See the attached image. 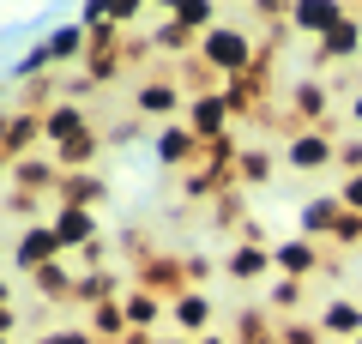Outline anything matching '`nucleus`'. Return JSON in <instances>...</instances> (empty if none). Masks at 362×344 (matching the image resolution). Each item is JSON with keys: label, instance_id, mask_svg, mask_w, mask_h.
<instances>
[{"label": "nucleus", "instance_id": "b1692460", "mask_svg": "<svg viewBox=\"0 0 362 344\" xmlns=\"http://www.w3.org/2000/svg\"><path fill=\"white\" fill-rule=\"evenodd\" d=\"M235 176H242V181H266L272 176V157L266 151H242V157H235Z\"/></svg>", "mask_w": 362, "mask_h": 344}, {"label": "nucleus", "instance_id": "f03ea898", "mask_svg": "<svg viewBox=\"0 0 362 344\" xmlns=\"http://www.w3.org/2000/svg\"><path fill=\"white\" fill-rule=\"evenodd\" d=\"M66 248H61V236H54V224H37V229H25V242L13 248V266L18 272H42L49 260H61Z\"/></svg>", "mask_w": 362, "mask_h": 344}, {"label": "nucleus", "instance_id": "473e14b6", "mask_svg": "<svg viewBox=\"0 0 362 344\" xmlns=\"http://www.w3.org/2000/svg\"><path fill=\"white\" fill-rule=\"evenodd\" d=\"M194 344H218V338H194Z\"/></svg>", "mask_w": 362, "mask_h": 344}, {"label": "nucleus", "instance_id": "1a4fd4ad", "mask_svg": "<svg viewBox=\"0 0 362 344\" xmlns=\"http://www.w3.org/2000/svg\"><path fill=\"white\" fill-rule=\"evenodd\" d=\"M320 332H326V338H338V344L362 338V302H344V296H332V302L320 308Z\"/></svg>", "mask_w": 362, "mask_h": 344}, {"label": "nucleus", "instance_id": "423d86ee", "mask_svg": "<svg viewBox=\"0 0 362 344\" xmlns=\"http://www.w3.org/2000/svg\"><path fill=\"white\" fill-rule=\"evenodd\" d=\"M187 127H194L206 145H230V139H223V133H230V103H223V91H218V97H194Z\"/></svg>", "mask_w": 362, "mask_h": 344}, {"label": "nucleus", "instance_id": "ddd939ff", "mask_svg": "<svg viewBox=\"0 0 362 344\" xmlns=\"http://www.w3.org/2000/svg\"><path fill=\"white\" fill-rule=\"evenodd\" d=\"M338 217H344V200H338V193H320V200H308L302 205V236H332L338 229Z\"/></svg>", "mask_w": 362, "mask_h": 344}, {"label": "nucleus", "instance_id": "2eb2a0df", "mask_svg": "<svg viewBox=\"0 0 362 344\" xmlns=\"http://www.w3.org/2000/svg\"><path fill=\"white\" fill-rule=\"evenodd\" d=\"M356 55H362V25H356V18H344L332 37H320L314 61H356Z\"/></svg>", "mask_w": 362, "mask_h": 344}, {"label": "nucleus", "instance_id": "9d476101", "mask_svg": "<svg viewBox=\"0 0 362 344\" xmlns=\"http://www.w3.org/2000/svg\"><path fill=\"white\" fill-rule=\"evenodd\" d=\"M78 139H85V115H78L73 103H54V109L42 115V145L61 151V145H78Z\"/></svg>", "mask_w": 362, "mask_h": 344}, {"label": "nucleus", "instance_id": "4be33fe9", "mask_svg": "<svg viewBox=\"0 0 362 344\" xmlns=\"http://www.w3.org/2000/svg\"><path fill=\"white\" fill-rule=\"evenodd\" d=\"M90 326H97V332H109V338H133V326H127V308H115V302L90 308Z\"/></svg>", "mask_w": 362, "mask_h": 344}, {"label": "nucleus", "instance_id": "412c9836", "mask_svg": "<svg viewBox=\"0 0 362 344\" xmlns=\"http://www.w3.org/2000/svg\"><path fill=\"white\" fill-rule=\"evenodd\" d=\"M121 308H127V326H139V332H151V326H157V314H163V302H157L151 290H133Z\"/></svg>", "mask_w": 362, "mask_h": 344}, {"label": "nucleus", "instance_id": "5701e85b", "mask_svg": "<svg viewBox=\"0 0 362 344\" xmlns=\"http://www.w3.org/2000/svg\"><path fill=\"white\" fill-rule=\"evenodd\" d=\"M169 18H175V25H187V30H194V25H211V18H218V13H211L206 0H175V6H169Z\"/></svg>", "mask_w": 362, "mask_h": 344}, {"label": "nucleus", "instance_id": "aec40b11", "mask_svg": "<svg viewBox=\"0 0 362 344\" xmlns=\"http://www.w3.org/2000/svg\"><path fill=\"white\" fill-rule=\"evenodd\" d=\"M78 302H90V308H103L109 302V296H115V272H109V266H97V272H78Z\"/></svg>", "mask_w": 362, "mask_h": 344}, {"label": "nucleus", "instance_id": "f8f14e48", "mask_svg": "<svg viewBox=\"0 0 362 344\" xmlns=\"http://www.w3.org/2000/svg\"><path fill=\"white\" fill-rule=\"evenodd\" d=\"M37 55H42V67H66V61H78V55H85V25H61V30H49V37L37 42Z\"/></svg>", "mask_w": 362, "mask_h": 344}, {"label": "nucleus", "instance_id": "20e7f679", "mask_svg": "<svg viewBox=\"0 0 362 344\" xmlns=\"http://www.w3.org/2000/svg\"><path fill=\"white\" fill-rule=\"evenodd\" d=\"M49 224H54V236H61V248H78V254H85L90 242H103L97 217H90V212H78V205H54V212H49Z\"/></svg>", "mask_w": 362, "mask_h": 344}, {"label": "nucleus", "instance_id": "39448f33", "mask_svg": "<svg viewBox=\"0 0 362 344\" xmlns=\"http://www.w3.org/2000/svg\"><path fill=\"white\" fill-rule=\"evenodd\" d=\"M199 151H206V139H199L187 121H181V127H163V139H157V164L163 169H194Z\"/></svg>", "mask_w": 362, "mask_h": 344}, {"label": "nucleus", "instance_id": "9b49d317", "mask_svg": "<svg viewBox=\"0 0 362 344\" xmlns=\"http://www.w3.org/2000/svg\"><path fill=\"white\" fill-rule=\"evenodd\" d=\"M272 266L284 272V278H296V284H302L314 266H320V248H314L308 236H296V242H278V248H272Z\"/></svg>", "mask_w": 362, "mask_h": 344}, {"label": "nucleus", "instance_id": "4468645a", "mask_svg": "<svg viewBox=\"0 0 362 344\" xmlns=\"http://www.w3.org/2000/svg\"><path fill=\"white\" fill-rule=\"evenodd\" d=\"M272 266V248H259V242H235L230 254H223V272H230L235 284H247V278H259V272Z\"/></svg>", "mask_w": 362, "mask_h": 344}, {"label": "nucleus", "instance_id": "6e6552de", "mask_svg": "<svg viewBox=\"0 0 362 344\" xmlns=\"http://www.w3.org/2000/svg\"><path fill=\"white\" fill-rule=\"evenodd\" d=\"M133 109L151 115V121H169V115L181 109V85H169V79H145V85L133 91Z\"/></svg>", "mask_w": 362, "mask_h": 344}, {"label": "nucleus", "instance_id": "2f4dec72", "mask_svg": "<svg viewBox=\"0 0 362 344\" xmlns=\"http://www.w3.org/2000/svg\"><path fill=\"white\" fill-rule=\"evenodd\" d=\"M350 121H356V127H362V91H356V97H350Z\"/></svg>", "mask_w": 362, "mask_h": 344}, {"label": "nucleus", "instance_id": "f257e3e1", "mask_svg": "<svg viewBox=\"0 0 362 344\" xmlns=\"http://www.w3.org/2000/svg\"><path fill=\"white\" fill-rule=\"evenodd\" d=\"M199 61H206L211 73H223V79H242V73H254V37L235 30V25H218L199 42Z\"/></svg>", "mask_w": 362, "mask_h": 344}, {"label": "nucleus", "instance_id": "0eeeda50", "mask_svg": "<svg viewBox=\"0 0 362 344\" xmlns=\"http://www.w3.org/2000/svg\"><path fill=\"white\" fill-rule=\"evenodd\" d=\"M284 157H290V169H326V164H338V145L308 127V133H296V139L284 145Z\"/></svg>", "mask_w": 362, "mask_h": 344}, {"label": "nucleus", "instance_id": "a211bd4d", "mask_svg": "<svg viewBox=\"0 0 362 344\" xmlns=\"http://www.w3.org/2000/svg\"><path fill=\"white\" fill-rule=\"evenodd\" d=\"M326 97H332V91H326L320 79H302V85L290 91V115H296V121H320V115H326Z\"/></svg>", "mask_w": 362, "mask_h": 344}, {"label": "nucleus", "instance_id": "bb28decb", "mask_svg": "<svg viewBox=\"0 0 362 344\" xmlns=\"http://www.w3.org/2000/svg\"><path fill=\"white\" fill-rule=\"evenodd\" d=\"M338 169L362 176V139H344V145H338Z\"/></svg>", "mask_w": 362, "mask_h": 344}, {"label": "nucleus", "instance_id": "393cba45", "mask_svg": "<svg viewBox=\"0 0 362 344\" xmlns=\"http://www.w3.org/2000/svg\"><path fill=\"white\" fill-rule=\"evenodd\" d=\"M54 164H61V169H78V164H90V133H85L78 145H61V151H54Z\"/></svg>", "mask_w": 362, "mask_h": 344}, {"label": "nucleus", "instance_id": "6ab92c4d", "mask_svg": "<svg viewBox=\"0 0 362 344\" xmlns=\"http://www.w3.org/2000/svg\"><path fill=\"white\" fill-rule=\"evenodd\" d=\"M169 314H175L181 332H194V338H199V332H206V320H211V302H206L199 290H187V296H175V308H169Z\"/></svg>", "mask_w": 362, "mask_h": 344}, {"label": "nucleus", "instance_id": "c85d7f7f", "mask_svg": "<svg viewBox=\"0 0 362 344\" xmlns=\"http://www.w3.org/2000/svg\"><path fill=\"white\" fill-rule=\"evenodd\" d=\"M332 236H344V242H362V212H344V217H338V229H332Z\"/></svg>", "mask_w": 362, "mask_h": 344}, {"label": "nucleus", "instance_id": "dca6fc26", "mask_svg": "<svg viewBox=\"0 0 362 344\" xmlns=\"http://www.w3.org/2000/svg\"><path fill=\"white\" fill-rule=\"evenodd\" d=\"M109 200V181L103 176H61V205H78V212H90V205Z\"/></svg>", "mask_w": 362, "mask_h": 344}, {"label": "nucleus", "instance_id": "7c9ffc66", "mask_svg": "<svg viewBox=\"0 0 362 344\" xmlns=\"http://www.w3.org/2000/svg\"><path fill=\"white\" fill-rule=\"evenodd\" d=\"M187 278H211V260L206 254H187Z\"/></svg>", "mask_w": 362, "mask_h": 344}, {"label": "nucleus", "instance_id": "f3484780", "mask_svg": "<svg viewBox=\"0 0 362 344\" xmlns=\"http://www.w3.org/2000/svg\"><path fill=\"white\" fill-rule=\"evenodd\" d=\"M30 284H37V296H42V302H66V296L78 290V278L61 266V260H49L42 272H30Z\"/></svg>", "mask_w": 362, "mask_h": 344}, {"label": "nucleus", "instance_id": "a878e982", "mask_svg": "<svg viewBox=\"0 0 362 344\" xmlns=\"http://www.w3.org/2000/svg\"><path fill=\"white\" fill-rule=\"evenodd\" d=\"M181 30H187V25H175V18H169V25H157V49H163V55H175L181 42H187Z\"/></svg>", "mask_w": 362, "mask_h": 344}, {"label": "nucleus", "instance_id": "cd10ccee", "mask_svg": "<svg viewBox=\"0 0 362 344\" xmlns=\"http://www.w3.org/2000/svg\"><path fill=\"white\" fill-rule=\"evenodd\" d=\"M296 302H302V284L296 278H284L278 290H272V308H296Z\"/></svg>", "mask_w": 362, "mask_h": 344}, {"label": "nucleus", "instance_id": "72a5a7b5", "mask_svg": "<svg viewBox=\"0 0 362 344\" xmlns=\"http://www.w3.org/2000/svg\"><path fill=\"white\" fill-rule=\"evenodd\" d=\"M350 344H362V338H350Z\"/></svg>", "mask_w": 362, "mask_h": 344}, {"label": "nucleus", "instance_id": "7ed1b4c3", "mask_svg": "<svg viewBox=\"0 0 362 344\" xmlns=\"http://www.w3.org/2000/svg\"><path fill=\"white\" fill-rule=\"evenodd\" d=\"M344 18L350 13L338 0H302V6H290V30H302V37H332Z\"/></svg>", "mask_w": 362, "mask_h": 344}, {"label": "nucleus", "instance_id": "c756f323", "mask_svg": "<svg viewBox=\"0 0 362 344\" xmlns=\"http://www.w3.org/2000/svg\"><path fill=\"white\" fill-rule=\"evenodd\" d=\"M338 200H344V212H362V176H350L344 188H338Z\"/></svg>", "mask_w": 362, "mask_h": 344}]
</instances>
